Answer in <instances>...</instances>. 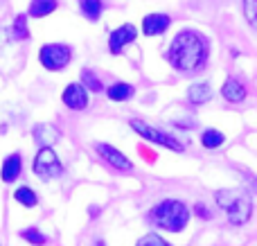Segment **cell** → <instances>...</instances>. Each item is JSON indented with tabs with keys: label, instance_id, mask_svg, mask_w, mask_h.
Wrapping results in <instances>:
<instances>
[{
	"label": "cell",
	"instance_id": "obj_1",
	"mask_svg": "<svg viewBox=\"0 0 257 246\" xmlns=\"http://www.w3.org/2000/svg\"><path fill=\"white\" fill-rule=\"evenodd\" d=\"M208 41L205 36H201L199 32H178L174 36L172 45H169L167 52V61L176 68L178 72H185V75H192V72L201 70L208 61Z\"/></svg>",
	"mask_w": 257,
	"mask_h": 246
},
{
	"label": "cell",
	"instance_id": "obj_2",
	"mask_svg": "<svg viewBox=\"0 0 257 246\" xmlns=\"http://www.w3.org/2000/svg\"><path fill=\"white\" fill-rule=\"evenodd\" d=\"M149 221L165 233H183L190 224V210L178 199H165L149 210Z\"/></svg>",
	"mask_w": 257,
	"mask_h": 246
},
{
	"label": "cell",
	"instance_id": "obj_3",
	"mask_svg": "<svg viewBox=\"0 0 257 246\" xmlns=\"http://www.w3.org/2000/svg\"><path fill=\"white\" fill-rule=\"evenodd\" d=\"M214 201L228 215V221L235 226H244L253 215V199H250V194L241 192V190H232V188L217 190Z\"/></svg>",
	"mask_w": 257,
	"mask_h": 246
},
{
	"label": "cell",
	"instance_id": "obj_4",
	"mask_svg": "<svg viewBox=\"0 0 257 246\" xmlns=\"http://www.w3.org/2000/svg\"><path fill=\"white\" fill-rule=\"evenodd\" d=\"M32 170H34V174L39 176V179L50 181V179H57V176H61L63 165H61V161H59L57 152H54L52 147H48V145H45V147H41L39 152H36Z\"/></svg>",
	"mask_w": 257,
	"mask_h": 246
},
{
	"label": "cell",
	"instance_id": "obj_5",
	"mask_svg": "<svg viewBox=\"0 0 257 246\" xmlns=\"http://www.w3.org/2000/svg\"><path fill=\"white\" fill-rule=\"evenodd\" d=\"M72 59V50L68 48L66 43H48L41 48L39 52V61L45 70H52V72H59L70 63Z\"/></svg>",
	"mask_w": 257,
	"mask_h": 246
},
{
	"label": "cell",
	"instance_id": "obj_6",
	"mask_svg": "<svg viewBox=\"0 0 257 246\" xmlns=\"http://www.w3.org/2000/svg\"><path fill=\"white\" fill-rule=\"evenodd\" d=\"M128 125H131V129L136 131L138 136H142L147 143H154V145H160V147H167V149H172V152H183V145L178 143L174 136L165 134V131L156 129V127L145 125L142 120H131Z\"/></svg>",
	"mask_w": 257,
	"mask_h": 246
},
{
	"label": "cell",
	"instance_id": "obj_7",
	"mask_svg": "<svg viewBox=\"0 0 257 246\" xmlns=\"http://www.w3.org/2000/svg\"><path fill=\"white\" fill-rule=\"evenodd\" d=\"M95 152H97L111 167H115V170H120V172H131L133 170V163L128 161L122 152H117L115 147H111V145L97 143V145H95Z\"/></svg>",
	"mask_w": 257,
	"mask_h": 246
},
{
	"label": "cell",
	"instance_id": "obj_8",
	"mask_svg": "<svg viewBox=\"0 0 257 246\" xmlns=\"http://www.w3.org/2000/svg\"><path fill=\"white\" fill-rule=\"evenodd\" d=\"M63 104L72 111H84L88 106V93H86L84 84H68L63 90Z\"/></svg>",
	"mask_w": 257,
	"mask_h": 246
},
{
	"label": "cell",
	"instance_id": "obj_9",
	"mask_svg": "<svg viewBox=\"0 0 257 246\" xmlns=\"http://www.w3.org/2000/svg\"><path fill=\"white\" fill-rule=\"evenodd\" d=\"M136 36H138V32L133 25H122L115 32H111V36H108V50H111V54H120L126 43L136 41Z\"/></svg>",
	"mask_w": 257,
	"mask_h": 246
},
{
	"label": "cell",
	"instance_id": "obj_10",
	"mask_svg": "<svg viewBox=\"0 0 257 246\" xmlns=\"http://www.w3.org/2000/svg\"><path fill=\"white\" fill-rule=\"evenodd\" d=\"M221 95H223V99H226V102H230V104L244 102V99H246L244 81H239L237 77H228L226 84H223V88H221Z\"/></svg>",
	"mask_w": 257,
	"mask_h": 246
},
{
	"label": "cell",
	"instance_id": "obj_11",
	"mask_svg": "<svg viewBox=\"0 0 257 246\" xmlns=\"http://www.w3.org/2000/svg\"><path fill=\"white\" fill-rule=\"evenodd\" d=\"M169 23L172 21H169V16H165V14H149V16H145V21H142V32H145L147 36H158L167 30Z\"/></svg>",
	"mask_w": 257,
	"mask_h": 246
},
{
	"label": "cell",
	"instance_id": "obj_12",
	"mask_svg": "<svg viewBox=\"0 0 257 246\" xmlns=\"http://www.w3.org/2000/svg\"><path fill=\"white\" fill-rule=\"evenodd\" d=\"M21 170H23V158L21 154H12L3 161V170H0V179L5 183H14V181L21 176Z\"/></svg>",
	"mask_w": 257,
	"mask_h": 246
},
{
	"label": "cell",
	"instance_id": "obj_13",
	"mask_svg": "<svg viewBox=\"0 0 257 246\" xmlns=\"http://www.w3.org/2000/svg\"><path fill=\"white\" fill-rule=\"evenodd\" d=\"M133 86L131 84H124V81H117V84H111L106 88V95L108 99H113V102H126V99L133 97Z\"/></svg>",
	"mask_w": 257,
	"mask_h": 246
},
{
	"label": "cell",
	"instance_id": "obj_14",
	"mask_svg": "<svg viewBox=\"0 0 257 246\" xmlns=\"http://www.w3.org/2000/svg\"><path fill=\"white\" fill-rule=\"evenodd\" d=\"M187 97H190L192 104H205L212 99V88H210V84H194L190 88V93H187Z\"/></svg>",
	"mask_w": 257,
	"mask_h": 246
},
{
	"label": "cell",
	"instance_id": "obj_15",
	"mask_svg": "<svg viewBox=\"0 0 257 246\" xmlns=\"http://www.w3.org/2000/svg\"><path fill=\"white\" fill-rule=\"evenodd\" d=\"M223 143H226V136L217 129H205L203 134H201V145H203L205 149H219Z\"/></svg>",
	"mask_w": 257,
	"mask_h": 246
},
{
	"label": "cell",
	"instance_id": "obj_16",
	"mask_svg": "<svg viewBox=\"0 0 257 246\" xmlns=\"http://www.w3.org/2000/svg\"><path fill=\"white\" fill-rule=\"evenodd\" d=\"M54 9H57V0H32L30 16L43 18V16H48V14H52Z\"/></svg>",
	"mask_w": 257,
	"mask_h": 246
},
{
	"label": "cell",
	"instance_id": "obj_17",
	"mask_svg": "<svg viewBox=\"0 0 257 246\" xmlns=\"http://www.w3.org/2000/svg\"><path fill=\"white\" fill-rule=\"evenodd\" d=\"M14 199H16V201L21 203V206H25V208H34V206H39V194H36L32 188H27V185L18 188L16 192H14Z\"/></svg>",
	"mask_w": 257,
	"mask_h": 246
},
{
	"label": "cell",
	"instance_id": "obj_18",
	"mask_svg": "<svg viewBox=\"0 0 257 246\" xmlns=\"http://www.w3.org/2000/svg\"><path fill=\"white\" fill-rule=\"evenodd\" d=\"M79 7L88 21H97V18L102 16L104 5H102V0H79Z\"/></svg>",
	"mask_w": 257,
	"mask_h": 246
},
{
	"label": "cell",
	"instance_id": "obj_19",
	"mask_svg": "<svg viewBox=\"0 0 257 246\" xmlns=\"http://www.w3.org/2000/svg\"><path fill=\"white\" fill-rule=\"evenodd\" d=\"M12 34H14V39H18V41L30 39V30H27V16L25 14H18L16 16L14 27H12Z\"/></svg>",
	"mask_w": 257,
	"mask_h": 246
},
{
	"label": "cell",
	"instance_id": "obj_20",
	"mask_svg": "<svg viewBox=\"0 0 257 246\" xmlns=\"http://www.w3.org/2000/svg\"><path fill=\"white\" fill-rule=\"evenodd\" d=\"M21 237L25 239V242H30L32 246H45V244H48V237H45V235L41 233L39 228H25V230H21Z\"/></svg>",
	"mask_w": 257,
	"mask_h": 246
},
{
	"label": "cell",
	"instance_id": "obj_21",
	"mask_svg": "<svg viewBox=\"0 0 257 246\" xmlns=\"http://www.w3.org/2000/svg\"><path fill=\"white\" fill-rule=\"evenodd\" d=\"M81 84H84L86 88H90L93 93H99V90H104V86H102V81H99V77L93 75L90 70H84V72H81Z\"/></svg>",
	"mask_w": 257,
	"mask_h": 246
},
{
	"label": "cell",
	"instance_id": "obj_22",
	"mask_svg": "<svg viewBox=\"0 0 257 246\" xmlns=\"http://www.w3.org/2000/svg\"><path fill=\"white\" fill-rule=\"evenodd\" d=\"M136 246H172V244H169L167 239H165L163 235H158V233H147L145 237L138 239Z\"/></svg>",
	"mask_w": 257,
	"mask_h": 246
},
{
	"label": "cell",
	"instance_id": "obj_23",
	"mask_svg": "<svg viewBox=\"0 0 257 246\" xmlns=\"http://www.w3.org/2000/svg\"><path fill=\"white\" fill-rule=\"evenodd\" d=\"M34 138L39 140V143H45L50 147V143H54V140H57V131L52 129V127H39V129L34 131Z\"/></svg>",
	"mask_w": 257,
	"mask_h": 246
},
{
	"label": "cell",
	"instance_id": "obj_24",
	"mask_svg": "<svg viewBox=\"0 0 257 246\" xmlns=\"http://www.w3.org/2000/svg\"><path fill=\"white\" fill-rule=\"evenodd\" d=\"M244 14L250 25L257 30V0H244Z\"/></svg>",
	"mask_w": 257,
	"mask_h": 246
},
{
	"label": "cell",
	"instance_id": "obj_25",
	"mask_svg": "<svg viewBox=\"0 0 257 246\" xmlns=\"http://www.w3.org/2000/svg\"><path fill=\"white\" fill-rule=\"evenodd\" d=\"M194 215L199 217V219H205V221L212 219V212H210V208L205 206L203 201H196V203H194Z\"/></svg>",
	"mask_w": 257,
	"mask_h": 246
},
{
	"label": "cell",
	"instance_id": "obj_26",
	"mask_svg": "<svg viewBox=\"0 0 257 246\" xmlns=\"http://www.w3.org/2000/svg\"><path fill=\"white\" fill-rule=\"evenodd\" d=\"M95 246H106V244H104V242H102V239H99V242H97V244H95Z\"/></svg>",
	"mask_w": 257,
	"mask_h": 246
},
{
	"label": "cell",
	"instance_id": "obj_27",
	"mask_svg": "<svg viewBox=\"0 0 257 246\" xmlns=\"http://www.w3.org/2000/svg\"><path fill=\"white\" fill-rule=\"evenodd\" d=\"M253 190H255V192H257V181H253Z\"/></svg>",
	"mask_w": 257,
	"mask_h": 246
}]
</instances>
